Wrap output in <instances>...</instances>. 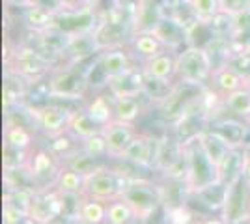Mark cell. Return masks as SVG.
<instances>
[{"instance_id":"12","label":"cell","mask_w":250,"mask_h":224,"mask_svg":"<svg viewBox=\"0 0 250 224\" xmlns=\"http://www.w3.org/2000/svg\"><path fill=\"white\" fill-rule=\"evenodd\" d=\"M73 112L75 110L63 105H43L36 108V122H38V127L49 139H56L63 133H67Z\"/></svg>"},{"instance_id":"41","label":"cell","mask_w":250,"mask_h":224,"mask_svg":"<svg viewBox=\"0 0 250 224\" xmlns=\"http://www.w3.org/2000/svg\"><path fill=\"white\" fill-rule=\"evenodd\" d=\"M26 8L42 10V11H45V13H49L51 17L58 15V13L63 10H69V6H67L63 0H28Z\"/></svg>"},{"instance_id":"21","label":"cell","mask_w":250,"mask_h":224,"mask_svg":"<svg viewBox=\"0 0 250 224\" xmlns=\"http://www.w3.org/2000/svg\"><path fill=\"white\" fill-rule=\"evenodd\" d=\"M247 79H249V75H243L241 69H237V67H233V65L229 64L215 67L213 77H211L213 86L217 88V92H220L222 96H228V94L239 90V88H245L247 86Z\"/></svg>"},{"instance_id":"11","label":"cell","mask_w":250,"mask_h":224,"mask_svg":"<svg viewBox=\"0 0 250 224\" xmlns=\"http://www.w3.org/2000/svg\"><path fill=\"white\" fill-rule=\"evenodd\" d=\"M28 217L36 224H51L56 219H62V196L60 191L40 189L32 194Z\"/></svg>"},{"instance_id":"22","label":"cell","mask_w":250,"mask_h":224,"mask_svg":"<svg viewBox=\"0 0 250 224\" xmlns=\"http://www.w3.org/2000/svg\"><path fill=\"white\" fill-rule=\"evenodd\" d=\"M196 139H198L202 149L206 151V155L209 157V161H211L215 166H219V170H220V166L224 164V161L228 159L231 148H229L224 140L220 139L219 135H215V133L209 131V129H202L198 135H196Z\"/></svg>"},{"instance_id":"19","label":"cell","mask_w":250,"mask_h":224,"mask_svg":"<svg viewBox=\"0 0 250 224\" xmlns=\"http://www.w3.org/2000/svg\"><path fill=\"white\" fill-rule=\"evenodd\" d=\"M176 54L174 51H163L153 58L144 62L142 71L147 79H157V81H174L176 79Z\"/></svg>"},{"instance_id":"25","label":"cell","mask_w":250,"mask_h":224,"mask_svg":"<svg viewBox=\"0 0 250 224\" xmlns=\"http://www.w3.org/2000/svg\"><path fill=\"white\" fill-rule=\"evenodd\" d=\"M131 51L136 56H142L146 62V60L161 54L163 51H168V49H165V45L159 41V38L153 32H138L131 40Z\"/></svg>"},{"instance_id":"36","label":"cell","mask_w":250,"mask_h":224,"mask_svg":"<svg viewBox=\"0 0 250 224\" xmlns=\"http://www.w3.org/2000/svg\"><path fill=\"white\" fill-rule=\"evenodd\" d=\"M28 153L26 149H19V148H13L10 144L4 142V170H19V168H24L28 166Z\"/></svg>"},{"instance_id":"39","label":"cell","mask_w":250,"mask_h":224,"mask_svg":"<svg viewBox=\"0 0 250 224\" xmlns=\"http://www.w3.org/2000/svg\"><path fill=\"white\" fill-rule=\"evenodd\" d=\"M165 213H167V224H194V213L188 209L187 204L165 209Z\"/></svg>"},{"instance_id":"18","label":"cell","mask_w":250,"mask_h":224,"mask_svg":"<svg viewBox=\"0 0 250 224\" xmlns=\"http://www.w3.org/2000/svg\"><path fill=\"white\" fill-rule=\"evenodd\" d=\"M144 82H146V75L144 71L136 69L133 67L131 71H127L122 77H116L108 82V90L110 94L116 97H125V96H131V97H138L144 94Z\"/></svg>"},{"instance_id":"14","label":"cell","mask_w":250,"mask_h":224,"mask_svg":"<svg viewBox=\"0 0 250 224\" xmlns=\"http://www.w3.org/2000/svg\"><path fill=\"white\" fill-rule=\"evenodd\" d=\"M133 54L135 53H131L127 49V45L114 47V49H104L97 54V64L106 75L108 82L116 77H122L133 69Z\"/></svg>"},{"instance_id":"23","label":"cell","mask_w":250,"mask_h":224,"mask_svg":"<svg viewBox=\"0 0 250 224\" xmlns=\"http://www.w3.org/2000/svg\"><path fill=\"white\" fill-rule=\"evenodd\" d=\"M103 127L95 122L94 118L90 116L86 110H75L73 112V118H71V122H69V129H67V133L77 140H86L90 139V137H94L97 133H101Z\"/></svg>"},{"instance_id":"33","label":"cell","mask_w":250,"mask_h":224,"mask_svg":"<svg viewBox=\"0 0 250 224\" xmlns=\"http://www.w3.org/2000/svg\"><path fill=\"white\" fill-rule=\"evenodd\" d=\"M135 219V211L124 198H114L106 204V224H129Z\"/></svg>"},{"instance_id":"24","label":"cell","mask_w":250,"mask_h":224,"mask_svg":"<svg viewBox=\"0 0 250 224\" xmlns=\"http://www.w3.org/2000/svg\"><path fill=\"white\" fill-rule=\"evenodd\" d=\"M26 88H28L26 79H22L21 75L11 71V69L6 71V79H4V107L6 110L21 105V99L26 94Z\"/></svg>"},{"instance_id":"29","label":"cell","mask_w":250,"mask_h":224,"mask_svg":"<svg viewBox=\"0 0 250 224\" xmlns=\"http://www.w3.org/2000/svg\"><path fill=\"white\" fill-rule=\"evenodd\" d=\"M224 107L239 120L250 122V92L249 88H239L235 92H231L228 96H224Z\"/></svg>"},{"instance_id":"35","label":"cell","mask_w":250,"mask_h":224,"mask_svg":"<svg viewBox=\"0 0 250 224\" xmlns=\"http://www.w3.org/2000/svg\"><path fill=\"white\" fill-rule=\"evenodd\" d=\"M188 10L198 21H211L220 13V0H187Z\"/></svg>"},{"instance_id":"40","label":"cell","mask_w":250,"mask_h":224,"mask_svg":"<svg viewBox=\"0 0 250 224\" xmlns=\"http://www.w3.org/2000/svg\"><path fill=\"white\" fill-rule=\"evenodd\" d=\"M220 13L228 17H239L250 13V0H220Z\"/></svg>"},{"instance_id":"26","label":"cell","mask_w":250,"mask_h":224,"mask_svg":"<svg viewBox=\"0 0 250 224\" xmlns=\"http://www.w3.org/2000/svg\"><path fill=\"white\" fill-rule=\"evenodd\" d=\"M84 110L94 118L95 122L104 127L106 123H110L114 120V97L110 96H95L92 101L86 103Z\"/></svg>"},{"instance_id":"38","label":"cell","mask_w":250,"mask_h":224,"mask_svg":"<svg viewBox=\"0 0 250 224\" xmlns=\"http://www.w3.org/2000/svg\"><path fill=\"white\" fill-rule=\"evenodd\" d=\"M75 140L69 133H63V135H60V137H56L54 139V142H51V148H49V151L51 153H54L56 157H63V159H67L69 155H73L75 151L79 148H75Z\"/></svg>"},{"instance_id":"37","label":"cell","mask_w":250,"mask_h":224,"mask_svg":"<svg viewBox=\"0 0 250 224\" xmlns=\"http://www.w3.org/2000/svg\"><path fill=\"white\" fill-rule=\"evenodd\" d=\"M81 149H83L84 153L92 155V157H97V159L108 155V146H106V140H104L103 133H97L94 137L83 140L81 142Z\"/></svg>"},{"instance_id":"15","label":"cell","mask_w":250,"mask_h":224,"mask_svg":"<svg viewBox=\"0 0 250 224\" xmlns=\"http://www.w3.org/2000/svg\"><path fill=\"white\" fill-rule=\"evenodd\" d=\"M56 159H58V157H56L54 153L45 151V149L36 151L30 157V161H28V170H30L32 178L36 180V183H38V187L47 189L49 185H54V183H56L58 172L62 168V166H58Z\"/></svg>"},{"instance_id":"20","label":"cell","mask_w":250,"mask_h":224,"mask_svg":"<svg viewBox=\"0 0 250 224\" xmlns=\"http://www.w3.org/2000/svg\"><path fill=\"white\" fill-rule=\"evenodd\" d=\"M209 131L219 135L231 149H239L245 148V140H247L250 129L247 127V123L243 120L241 122L239 120H220V122H215L209 127Z\"/></svg>"},{"instance_id":"43","label":"cell","mask_w":250,"mask_h":224,"mask_svg":"<svg viewBox=\"0 0 250 224\" xmlns=\"http://www.w3.org/2000/svg\"><path fill=\"white\" fill-rule=\"evenodd\" d=\"M241 176L250 183V151L247 149L245 159H243V166H241Z\"/></svg>"},{"instance_id":"2","label":"cell","mask_w":250,"mask_h":224,"mask_svg":"<svg viewBox=\"0 0 250 224\" xmlns=\"http://www.w3.org/2000/svg\"><path fill=\"white\" fill-rule=\"evenodd\" d=\"M176 65L177 81L194 86H204L208 81H211L215 71L211 53L204 47H194V45H187L176 54Z\"/></svg>"},{"instance_id":"45","label":"cell","mask_w":250,"mask_h":224,"mask_svg":"<svg viewBox=\"0 0 250 224\" xmlns=\"http://www.w3.org/2000/svg\"><path fill=\"white\" fill-rule=\"evenodd\" d=\"M198 224H226L222 219H215V217H209V219H204V221H200Z\"/></svg>"},{"instance_id":"17","label":"cell","mask_w":250,"mask_h":224,"mask_svg":"<svg viewBox=\"0 0 250 224\" xmlns=\"http://www.w3.org/2000/svg\"><path fill=\"white\" fill-rule=\"evenodd\" d=\"M163 6L157 0H138L133 11V26L135 34L138 32H153L159 22L165 19Z\"/></svg>"},{"instance_id":"48","label":"cell","mask_w":250,"mask_h":224,"mask_svg":"<svg viewBox=\"0 0 250 224\" xmlns=\"http://www.w3.org/2000/svg\"><path fill=\"white\" fill-rule=\"evenodd\" d=\"M17 224H36V223H34V221H32L30 217H26V219H22L21 223H17Z\"/></svg>"},{"instance_id":"31","label":"cell","mask_w":250,"mask_h":224,"mask_svg":"<svg viewBox=\"0 0 250 224\" xmlns=\"http://www.w3.org/2000/svg\"><path fill=\"white\" fill-rule=\"evenodd\" d=\"M84 178L81 172L73 170L71 166H65L63 164L60 172H58V178H56V191L60 192H83L84 191Z\"/></svg>"},{"instance_id":"6","label":"cell","mask_w":250,"mask_h":224,"mask_svg":"<svg viewBox=\"0 0 250 224\" xmlns=\"http://www.w3.org/2000/svg\"><path fill=\"white\" fill-rule=\"evenodd\" d=\"M220 215L226 224H247L250 221V183L241 174L228 182Z\"/></svg>"},{"instance_id":"44","label":"cell","mask_w":250,"mask_h":224,"mask_svg":"<svg viewBox=\"0 0 250 224\" xmlns=\"http://www.w3.org/2000/svg\"><path fill=\"white\" fill-rule=\"evenodd\" d=\"M8 6H11V8H26V4H28V0H4Z\"/></svg>"},{"instance_id":"42","label":"cell","mask_w":250,"mask_h":224,"mask_svg":"<svg viewBox=\"0 0 250 224\" xmlns=\"http://www.w3.org/2000/svg\"><path fill=\"white\" fill-rule=\"evenodd\" d=\"M26 217H28L26 209L19 207L17 204L4 200V224H17L21 223L22 219H26Z\"/></svg>"},{"instance_id":"27","label":"cell","mask_w":250,"mask_h":224,"mask_svg":"<svg viewBox=\"0 0 250 224\" xmlns=\"http://www.w3.org/2000/svg\"><path fill=\"white\" fill-rule=\"evenodd\" d=\"M114 97V120L120 122H127V123H135L136 120L142 114V103H140V96L138 97Z\"/></svg>"},{"instance_id":"13","label":"cell","mask_w":250,"mask_h":224,"mask_svg":"<svg viewBox=\"0 0 250 224\" xmlns=\"http://www.w3.org/2000/svg\"><path fill=\"white\" fill-rule=\"evenodd\" d=\"M153 34L165 45V49L174 51V53H179L183 45L185 47L188 45V24L172 15H165V19L159 22Z\"/></svg>"},{"instance_id":"4","label":"cell","mask_w":250,"mask_h":224,"mask_svg":"<svg viewBox=\"0 0 250 224\" xmlns=\"http://www.w3.org/2000/svg\"><path fill=\"white\" fill-rule=\"evenodd\" d=\"M183 149L187 153L188 159V180H187V187L190 194L198 192L200 189L208 187L211 183L222 180L220 178V170L219 166H215L209 157L206 155V151L200 146L196 135L188 137L185 142H183Z\"/></svg>"},{"instance_id":"47","label":"cell","mask_w":250,"mask_h":224,"mask_svg":"<svg viewBox=\"0 0 250 224\" xmlns=\"http://www.w3.org/2000/svg\"><path fill=\"white\" fill-rule=\"evenodd\" d=\"M69 8H79V6H83V0H63Z\"/></svg>"},{"instance_id":"7","label":"cell","mask_w":250,"mask_h":224,"mask_svg":"<svg viewBox=\"0 0 250 224\" xmlns=\"http://www.w3.org/2000/svg\"><path fill=\"white\" fill-rule=\"evenodd\" d=\"M99 21H101V15H99L97 8L83 4L79 8H69V10H63L58 15H54L51 26L67 34L69 38H77L83 34H94Z\"/></svg>"},{"instance_id":"9","label":"cell","mask_w":250,"mask_h":224,"mask_svg":"<svg viewBox=\"0 0 250 224\" xmlns=\"http://www.w3.org/2000/svg\"><path fill=\"white\" fill-rule=\"evenodd\" d=\"M127 180L129 178L124 176L122 172H114L106 168V166H101L95 172H92L90 176H86L83 194L88 198H97V200L110 202L114 198H120Z\"/></svg>"},{"instance_id":"16","label":"cell","mask_w":250,"mask_h":224,"mask_svg":"<svg viewBox=\"0 0 250 224\" xmlns=\"http://www.w3.org/2000/svg\"><path fill=\"white\" fill-rule=\"evenodd\" d=\"M101 133H103L104 140H106V146H108V155L118 159L125 151V148L131 144V140L135 139L136 129L133 123L112 120L110 123L104 125Z\"/></svg>"},{"instance_id":"28","label":"cell","mask_w":250,"mask_h":224,"mask_svg":"<svg viewBox=\"0 0 250 224\" xmlns=\"http://www.w3.org/2000/svg\"><path fill=\"white\" fill-rule=\"evenodd\" d=\"M226 187H228V182L219 180V182L211 183L208 187L200 189L198 192H194V196L198 200H202V204L208 205L209 209L220 211L222 205H224V198H226Z\"/></svg>"},{"instance_id":"34","label":"cell","mask_w":250,"mask_h":224,"mask_svg":"<svg viewBox=\"0 0 250 224\" xmlns=\"http://www.w3.org/2000/svg\"><path fill=\"white\" fill-rule=\"evenodd\" d=\"M65 166H71L73 170L81 172L84 178H86V176H90V174L95 172L97 168H101L103 164L99 163L97 157H92V155L84 153L83 149L79 148L73 155H69V157L65 159Z\"/></svg>"},{"instance_id":"32","label":"cell","mask_w":250,"mask_h":224,"mask_svg":"<svg viewBox=\"0 0 250 224\" xmlns=\"http://www.w3.org/2000/svg\"><path fill=\"white\" fill-rule=\"evenodd\" d=\"M106 204L108 202H104V200L84 196V202L79 217L88 224H104L106 223Z\"/></svg>"},{"instance_id":"8","label":"cell","mask_w":250,"mask_h":224,"mask_svg":"<svg viewBox=\"0 0 250 224\" xmlns=\"http://www.w3.org/2000/svg\"><path fill=\"white\" fill-rule=\"evenodd\" d=\"M129 30L135 32L133 26V15L125 17L122 10H112L108 15H101V21L97 24L94 32V38L97 41V47L104 51V49H114V47H124L125 38L129 36Z\"/></svg>"},{"instance_id":"1","label":"cell","mask_w":250,"mask_h":224,"mask_svg":"<svg viewBox=\"0 0 250 224\" xmlns=\"http://www.w3.org/2000/svg\"><path fill=\"white\" fill-rule=\"evenodd\" d=\"M81 65L83 64H63L54 67L47 82V97L62 101L84 99L90 84L86 69H81Z\"/></svg>"},{"instance_id":"49","label":"cell","mask_w":250,"mask_h":224,"mask_svg":"<svg viewBox=\"0 0 250 224\" xmlns=\"http://www.w3.org/2000/svg\"><path fill=\"white\" fill-rule=\"evenodd\" d=\"M247 88H249V92H250V75H249V79H247Z\"/></svg>"},{"instance_id":"46","label":"cell","mask_w":250,"mask_h":224,"mask_svg":"<svg viewBox=\"0 0 250 224\" xmlns=\"http://www.w3.org/2000/svg\"><path fill=\"white\" fill-rule=\"evenodd\" d=\"M101 2H103V0H83L84 6H92V8H99Z\"/></svg>"},{"instance_id":"10","label":"cell","mask_w":250,"mask_h":224,"mask_svg":"<svg viewBox=\"0 0 250 224\" xmlns=\"http://www.w3.org/2000/svg\"><path fill=\"white\" fill-rule=\"evenodd\" d=\"M157 151H159V139H153L151 135L144 133H136L135 139L131 140V144L118 159L140 168H155Z\"/></svg>"},{"instance_id":"30","label":"cell","mask_w":250,"mask_h":224,"mask_svg":"<svg viewBox=\"0 0 250 224\" xmlns=\"http://www.w3.org/2000/svg\"><path fill=\"white\" fill-rule=\"evenodd\" d=\"M4 142L10 144L13 148L28 149L34 142V135L28 127H24L21 123L15 122H8L6 120V127H4Z\"/></svg>"},{"instance_id":"5","label":"cell","mask_w":250,"mask_h":224,"mask_svg":"<svg viewBox=\"0 0 250 224\" xmlns=\"http://www.w3.org/2000/svg\"><path fill=\"white\" fill-rule=\"evenodd\" d=\"M8 64H10L8 69L19 73L22 79H26L28 84L34 81H42L45 75H51V71L54 69L52 67L54 62L51 58H47L40 49H36L32 45H22L15 53H11Z\"/></svg>"},{"instance_id":"3","label":"cell","mask_w":250,"mask_h":224,"mask_svg":"<svg viewBox=\"0 0 250 224\" xmlns=\"http://www.w3.org/2000/svg\"><path fill=\"white\" fill-rule=\"evenodd\" d=\"M120 198H124L135 211L136 219H140L144 223H147L159 211V207H163L161 187H157L155 183L147 182V180L129 178Z\"/></svg>"}]
</instances>
